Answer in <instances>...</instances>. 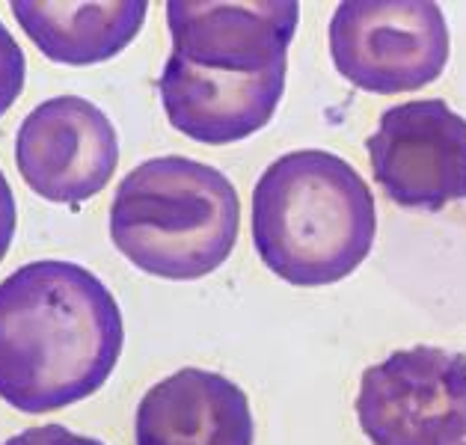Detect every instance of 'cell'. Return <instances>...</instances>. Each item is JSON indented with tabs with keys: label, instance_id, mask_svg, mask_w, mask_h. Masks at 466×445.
Listing matches in <instances>:
<instances>
[{
	"label": "cell",
	"instance_id": "6da1fadb",
	"mask_svg": "<svg viewBox=\"0 0 466 445\" xmlns=\"http://www.w3.org/2000/svg\"><path fill=\"white\" fill-rule=\"evenodd\" d=\"M122 341L116 297L75 261H33L0 282V398L21 413L96 395Z\"/></svg>",
	"mask_w": 466,
	"mask_h": 445
},
{
	"label": "cell",
	"instance_id": "7a4b0ae2",
	"mask_svg": "<svg viewBox=\"0 0 466 445\" xmlns=\"http://www.w3.org/2000/svg\"><path fill=\"white\" fill-rule=\"evenodd\" d=\"M378 208L362 176L324 148L277 157L253 187V244L298 288L342 282L371 253Z\"/></svg>",
	"mask_w": 466,
	"mask_h": 445
},
{
	"label": "cell",
	"instance_id": "3957f363",
	"mask_svg": "<svg viewBox=\"0 0 466 445\" xmlns=\"http://www.w3.org/2000/svg\"><path fill=\"white\" fill-rule=\"evenodd\" d=\"M241 202L220 169L181 155L134 167L110 205V238L143 273L190 282L232 256Z\"/></svg>",
	"mask_w": 466,
	"mask_h": 445
},
{
	"label": "cell",
	"instance_id": "277c9868",
	"mask_svg": "<svg viewBox=\"0 0 466 445\" xmlns=\"http://www.w3.org/2000/svg\"><path fill=\"white\" fill-rule=\"evenodd\" d=\"M449 51V25L431 0H348L329 18L339 75L366 93L395 96L434 84Z\"/></svg>",
	"mask_w": 466,
	"mask_h": 445
},
{
	"label": "cell",
	"instance_id": "5b68a950",
	"mask_svg": "<svg viewBox=\"0 0 466 445\" xmlns=\"http://www.w3.org/2000/svg\"><path fill=\"white\" fill-rule=\"evenodd\" d=\"M357 419L371 445H463L466 357L419 345L369 365Z\"/></svg>",
	"mask_w": 466,
	"mask_h": 445
},
{
	"label": "cell",
	"instance_id": "8992f818",
	"mask_svg": "<svg viewBox=\"0 0 466 445\" xmlns=\"http://www.w3.org/2000/svg\"><path fill=\"white\" fill-rule=\"evenodd\" d=\"M366 148L378 185L401 208L442 211L466 199V119L442 98L390 107Z\"/></svg>",
	"mask_w": 466,
	"mask_h": 445
},
{
	"label": "cell",
	"instance_id": "52a82bcc",
	"mask_svg": "<svg viewBox=\"0 0 466 445\" xmlns=\"http://www.w3.org/2000/svg\"><path fill=\"white\" fill-rule=\"evenodd\" d=\"M21 178L42 199L81 205L110 185L119 137L107 113L81 96H56L27 113L15 137Z\"/></svg>",
	"mask_w": 466,
	"mask_h": 445
},
{
	"label": "cell",
	"instance_id": "ba28073f",
	"mask_svg": "<svg viewBox=\"0 0 466 445\" xmlns=\"http://www.w3.org/2000/svg\"><path fill=\"white\" fill-rule=\"evenodd\" d=\"M300 6L291 0L218 4V0H173L167 25L178 60L258 75L289 66V45L298 30Z\"/></svg>",
	"mask_w": 466,
	"mask_h": 445
},
{
	"label": "cell",
	"instance_id": "9c48e42d",
	"mask_svg": "<svg viewBox=\"0 0 466 445\" xmlns=\"http://www.w3.org/2000/svg\"><path fill=\"white\" fill-rule=\"evenodd\" d=\"M289 66L268 68L258 75L232 68H206L167 56L161 81V101L176 131L206 146H229L247 140L274 119L286 89Z\"/></svg>",
	"mask_w": 466,
	"mask_h": 445
},
{
	"label": "cell",
	"instance_id": "30bf717a",
	"mask_svg": "<svg viewBox=\"0 0 466 445\" xmlns=\"http://www.w3.org/2000/svg\"><path fill=\"white\" fill-rule=\"evenodd\" d=\"M244 389L223 374L181 369L143 395L134 419L137 445H253Z\"/></svg>",
	"mask_w": 466,
	"mask_h": 445
},
{
	"label": "cell",
	"instance_id": "8fae6325",
	"mask_svg": "<svg viewBox=\"0 0 466 445\" xmlns=\"http://www.w3.org/2000/svg\"><path fill=\"white\" fill-rule=\"evenodd\" d=\"M143 0L125 4H72V0H15L13 15L30 42L54 63L96 66L137 39L146 21Z\"/></svg>",
	"mask_w": 466,
	"mask_h": 445
},
{
	"label": "cell",
	"instance_id": "7c38bea8",
	"mask_svg": "<svg viewBox=\"0 0 466 445\" xmlns=\"http://www.w3.org/2000/svg\"><path fill=\"white\" fill-rule=\"evenodd\" d=\"M27 77V60L21 45L13 39V33L0 21V116L18 101Z\"/></svg>",
	"mask_w": 466,
	"mask_h": 445
},
{
	"label": "cell",
	"instance_id": "4fadbf2b",
	"mask_svg": "<svg viewBox=\"0 0 466 445\" xmlns=\"http://www.w3.org/2000/svg\"><path fill=\"white\" fill-rule=\"evenodd\" d=\"M4 445H105L101 440L84 437V433H75L63 425H39V428H27L9 437Z\"/></svg>",
	"mask_w": 466,
	"mask_h": 445
},
{
	"label": "cell",
	"instance_id": "5bb4252c",
	"mask_svg": "<svg viewBox=\"0 0 466 445\" xmlns=\"http://www.w3.org/2000/svg\"><path fill=\"white\" fill-rule=\"evenodd\" d=\"M15 223H18V214H15V197H13V187H9L6 176L0 173V261H4L9 244L15 238Z\"/></svg>",
	"mask_w": 466,
	"mask_h": 445
},
{
	"label": "cell",
	"instance_id": "9a60e30c",
	"mask_svg": "<svg viewBox=\"0 0 466 445\" xmlns=\"http://www.w3.org/2000/svg\"><path fill=\"white\" fill-rule=\"evenodd\" d=\"M463 445H466V442H463Z\"/></svg>",
	"mask_w": 466,
	"mask_h": 445
}]
</instances>
